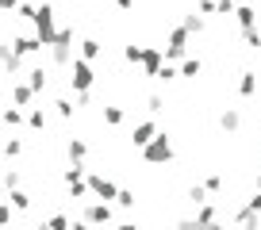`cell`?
Returning a JSON list of instances; mask_svg holds the SVG:
<instances>
[{
  "mask_svg": "<svg viewBox=\"0 0 261 230\" xmlns=\"http://www.w3.org/2000/svg\"><path fill=\"white\" fill-rule=\"evenodd\" d=\"M257 165H261V146H257Z\"/></svg>",
  "mask_w": 261,
  "mask_h": 230,
  "instance_id": "53",
  "label": "cell"
},
{
  "mask_svg": "<svg viewBox=\"0 0 261 230\" xmlns=\"http://www.w3.org/2000/svg\"><path fill=\"white\" fill-rule=\"evenodd\" d=\"M89 192H92V196H100L104 204H108V199H119V184L108 181L104 172H89Z\"/></svg>",
  "mask_w": 261,
  "mask_h": 230,
  "instance_id": "7",
  "label": "cell"
},
{
  "mask_svg": "<svg viewBox=\"0 0 261 230\" xmlns=\"http://www.w3.org/2000/svg\"><path fill=\"white\" fill-rule=\"evenodd\" d=\"M62 181H65V188H69L73 199L89 196V169H85V165H69V169L62 172Z\"/></svg>",
  "mask_w": 261,
  "mask_h": 230,
  "instance_id": "6",
  "label": "cell"
},
{
  "mask_svg": "<svg viewBox=\"0 0 261 230\" xmlns=\"http://www.w3.org/2000/svg\"><path fill=\"white\" fill-rule=\"evenodd\" d=\"M180 77V69H173V66H162V73H158V81H165V84H173Z\"/></svg>",
  "mask_w": 261,
  "mask_h": 230,
  "instance_id": "37",
  "label": "cell"
},
{
  "mask_svg": "<svg viewBox=\"0 0 261 230\" xmlns=\"http://www.w3.org/2000/svg\"><path fill=\"white\" fill-rule=\"evenodd\" d=\"M158 134H162V131H158L154 119H142V123H135V134H130V142H135V150H146L150 142L158 138Z\"/></svg>",
  "mask_w": 261,
  "mask_h": 230,
  "instance_id": "8",
  "label": "cell"
},
{
  "mask_svg": "<svg viewBox=\"0 0 261 230\" xmlns=\"http://www.w3.org/2000/svg\"><path fill=\"white\" fill-rule=\"evenodd\" d=\"M50 62H54V66H73L77 58H73V27H62V31H58V39H54V46H50Z\"/></svg>",
  "mask_w": 261,
  "mask_h": 230,
  "instance_id": "2",
  "label": "cell"
},
{
  "mask_svg": "<svg viewBox=\"0 0 261 230\" xmlns=\"http://www.w3.org/2000/svg\"><path fill=\"white\" fill-rule=\"evenodd\" d=\"M12 50H16L19 58H31V54L42 50V42H39V35H16V39H12Z\"/></svg>",
  "mask_w": 261,
  "mask_h": 230,
  "instance_id": "11",
  "label": "cell"
},
{
  "mask_svg": "<svg viewBox=\"0 0 261 230\" xmlns=\"http://www.w3.org/2000/svg\"><path fill=\"white\" fill-rule=\"evenodd\" d=\"M12 104H16V107H31L35 104V89L27 81H16V84H12Z\"/></svg>",
  "mask_w": 261,
  "mask_h": 230,
  "instance_id": "13",
  "label": "cell"
},
{
  "mask_svg": "<svg viewBox=\"0 0 261 230\" xmlns=\"http://www.w3.org/2000/svg\"><path fill=\"white\" fill-rule=\"evenodd\" d=\"M207 196H212V192H207L204 184H192V188L185 192V199H188V204H196V207H200V204H207Z\"/></svg>",
  "mask_w": 261,
  "mask_h": 230,
  "instance_id": "23",
  "label": "cell"
},
{
  "mask_svg": "<svg viewBox=\"0 0 261 230\" xmlns=\"http://www.w3.org/2000/svg\"><path fill=\"white\" fill-rule=\"evenodd\" d=\"M123 62H127V66H142V46H135V42L123 46Z\"/></svg>",
  "mask_w": 261,
  "mask_h": 230,
  "instance_id": "29",
  "label": "cell"
},
{
  "mask_svg": "<svg viewBox=\"0 0 261 230\" xmlns=\"http://www.w3.org/2000/svg\"><path fill=\"white\" fill-rule=\"evenodd\" d=\"M31 27H35V35H39V42H42V46H54L58 31H62V27L54 23V8H50V4H39V12H35Z\"/></svg>",
  "mask_w": 261,
  "mask_h": 230,
  "instance_id": "1",
  "label": "cell"
},
{
  "mask_svg": "<svg viewBox=\"0 0 261 230\" xmlns=\"http://www.w3.org/2000/svg\"><path fill=\"white\" fill-rule=\"evenodd\" d=\"M73 100H77V107H89V104H92L89 92H73Z\"/></svg>",
  "mask_w": 261,
  "mask_h": 230,
  "instance_id": "47",
  "label": "cell"
},
{
  "mask_svg": "<svg viewBox=\"0 0 261 230\" xmlns=\"http://www.w3.org/2000/svg\"><path fill=\"white\" fill-rule=\"evenodd\" d=\"M162 58H165L162 46H142V69H146V77L162 73Z\"/></svg>",
  "mask_w": 261,
  "mask_h": 230,
  "instance_id": "10",
  "label": "cell"
},
{
  "mask_svg": "<svg viewBox=\"0 0 261 230\" xmlns=\"http://www.w3.org/2000/svg\"><path fill=\"white\" fill-rule=\"evenodd\" d=\"M4 188H8V192H16V188H19V172H16V169L4 172Z\"/></svg>",
  "mask_w": 261,
  "mask_h": 230,
  "instance_id": "38",
  "label": "cell"
},
{
  "mask_svg": "<svg viewBox=\"0 0 261 230\" xmlns=\"http://www.w3.org/2000/svg\"><path fill=\"white\" fill-rule=\"evenodd\" d=\"M246 207H250V211H253V215H261V192H253V196H250V199H246Z\"/></svg>",
  "mask_w": 261,
  "mask_h": 230,
  "instance_id": "44",
  "label": "cell"
},
{
  "mask_svg": "<svg viewBox=\"0 0 261 230\" xmlns=\"http://www.w3.org/2000/svg\"><path fill=\"white\" fill-rule=\"evenodd\" d=\"M196 12L200 16H219V4L215 0H196Z\"/></svg>",
  "mask_w": 261,
  "mask_h": 230,
  "instance_id": "32",
  "label": "cell"
},
{
  "mask_svg": "<svg viewBox=\"0 0 261 230\" xmlns=\"http://www.w3.org/2000/svg\"><path fill=\"white\" fill-rule=\"evenodd\" d=\"M27 127H31V131H42V127H46V111H42V107H31V111H27Z\"/></svg>",
  "mask_w": 261,
  "mask_h": 230,
  "instance_id": "27",
  "label": "cell"
},
{
  "mask_svg": "<svg viewBox=\"0 0 261 230\" xmlns=\"http://www.w3.org/2000/svg\"><path fill=\"white\" fill-rule=\"evenodd\" d=\"M100 54H104V46H100L96 39H81V58L85 62H96Z\"/></svg>",
  "mask_w": 261,
  "mask_h": 230,
  "instance_id": "20",
  "label": "cell"
},
{
  "mask_svg": "<svg viewBox=\"0 0 261 230\" xmlns=\"http://www.w3.org/2000/svg\"><path fill=\"white\" fill-rule=\"evenodd\" d=\"M81 219L92 222V226H108V222H112V204H104V199H100V204H85Z\"/></svg>",
  "mask_w": 261,
  "mask_h": 230,
  "instance_id": "9",
  "label": "cell"
},
{
  "mask_svg": "<svg viewBox=\"0 0 261 230\" xmlns=\"http://www.w3.org/2000/svg\"><path fill=\"white\" fill-rule=\"evenodd\" d=\"M50 230H73V219H69V215H50Z\"/></svg>",
  "mask_w": 261,
  "mask_h": 230,
  "instance_id": "30",
  "label": "cell"
},
{
  "mask_svg": "<svg viewBox=\"0 0 261 230\" xmlns=\"http://www.w3.org/2000/svg\"><path fill=\"white\" fill-rule=\"evenodd\" d=\"M4 69H8L12 77H16V73H23V58H19V54H12V62H8Z\"/></svg>",
  "mask_w": 261,
  "mask_h": 230,
  "instance_id": "41",
  "label": "cell"
},
{
  "mask_svg": "<svg viewBox=\"0 0 261 230\" xmlns=\"http://www.w3.org/2000/svg\"><path fill=\"white\" fill-rule=\"evenodd\" d=\"M253 92H257V73H253V69H246V73L238 77V96H246V100H250Z\"/></svg>",
  "mask_w": 261,
  "mask_h": 230,
  "instance_id": "17",
  "label": "cell"
},
{
  "mask_svg": "<svg viewBox=\"0 0 261 230\" xmlns=\"http://www.w3.org/2000/svg\"><path fill=\"white\" fill-rule=\"evenodd\" d=\"M69 84H73V92H92V84H96V69H92V62L77 58L73 66H69Z\"/></svg>",
  "mask_w": 261,
  "mask_h": 230,
  "instance_id": "4",
  "label": "cell"
},
{
  "mask_svg": "<svg viewBox=\"0 0 261 230\" xmlns=\"http://www.w3.org/2000/svg\"><path fill=\"white\" fill-rule=\"evenodd\" d=\"M242 39H246V46H250V50H257V54H261V31H257V27H253V31H242Z\"/></svg>",
  "mask_w": 261,
  "mask_h": 230,
  "instance_id": "33",
  "label": "cell"
},
{
  "mask_svg": "<svg viewBox=\"0 0 261 230\" xmlns=\"http://www.w3.org/2000/svg\"><path fill=\"white\" fill-rule=\"evenodd\" d=\"M115 204H119L123 211H130V207H135V192H130V188H119V199H115Z\"/></svg>",
  "mask_w": 261,
  "mask_h": 230,
  "instance_id": "35",
  "label": "cell"
},
{
  "mask_svg": "<svg viewBox=\"0 0 261 230\" xmlns=\"http://www.w3.org/2000/svg\"><path fill=\"white\" fill-rule=\"evenodd\" d=\"M35 12H39V4H27V0L19 4V16H23V19H35Z\"/></svg>",
  "mask_w": 261,
  "mask_h": 230,
  "instance_id": "43",
  "label": "cell"
},
{
  "mask_svg": "<svg viewBox=\"0 0 261 230\" xmlns=\"http://www.w3.org/2000/svg\"><path fill=\"white\" fill-rule=\"evenodd\" d=\"M219 131H227V134L242 131V111H238V107H223L219 111Z\"/></svg>",
  "mask_w": 261,
  "mask_h": 230,
  "instance_id": "12",
  "label": "cell"
},
{
  "mask_svg": "<svg viewBox=\"0 0 261 230\" xmlns=\"http://www.w3.org/2000/svg\"><path fill=\"white\" fill-rule=\"evenodd\" d=\"M58 119H65V123H69V119H73V111H77V100H58Z\"/></svg>",
  "mask_w": 261,
  "mask_h": 230,
  "instance_id": "28",
  "label": "cell"
},
{
  "mask_svg": "<svg viewBox=\"0 0 261 230\" xmlns=\"http://www.w3.org/2000/svg\"><path fill=\"white\" fill-rule=\"evenodd\" d=\"M12 54H16V50H12V42H0V66H8Z\"/></svg>",
  "mask_w": 261,
  "mask_h": 230,
  "instance_id": "42",
  "label": "cell"
},
{
  "mask_svg": "<svg viewBox=\"0 0 261 230\" xmlns=\"http://www.w3.org/2000/svg\"><path fill=\"white\" fill-rule=\"evenodd\" d=\"M146 111L150 115H162L165 111V96H158V92H154V96H146Z\"/></svg>",
  "mask_w": 261,
  "mask_h": 230,
  "instance_id": "31",
  "label": "cell"
},
{
  "mask_svg": "<svg viewBox=\"0 0 261 230\" xmlns=\"http://www.w3.org/2000/svg\"><path fill=\"white\" fill-rule=\"evenodd\" d=\"M215 219H219V204H212V199H207V204L196 207V222H200V226H212Z\"/></svg>",
  "mask_w": 261,
  "mask_h": 230,
  "instance_id": "16",
  "label": "cell"
},
{
  "mask_svg": "<svg viewBox=\"0 0 261 230\" xmlns=\"http://www.w3.org/2000/svg\"><path fill=\"white\" fill-rule=\"evenodd\" d=\"M4 154H8V157H19V154H23V142H19V138H8V142H4Z\"/></svg>",
  "mask_w": 261,
  "mask_h": 230,
  "instance_id": "36",
  "label": "cell"
},
{
  "mask_svg": "<svg viewBox=\"0 0 261 230\" xmlns=\"http://www.w3.org/2000/svg\"><path fill=\"white\" fill-rule=\"evenodd\" d=\"M73 230H92V222H85V219H73Z\"/></svg>",
  "mask_w": 261,
  "mask_h": 230,
  "instance_id": "49",
  "label": "cell"
},
{
  "mask_svg": "<svg viewBox=\"0 0 261 230\" xmlns=\"http://www.w3.org/2000/svg\"><path fill=\"white\" fill-rule=\"evenodd\" d=\"M65 154H69V165H85V157H89V142H85V138H69Z\"/></svg>",
  "mask_w": 261,
  "mask_h": 230,
  "instance_id": "14",
  "label": "cell"
},
{
  "mask_svg": "<svg viewBox=\"0 0 261 230\" xmlns=\"http://www.w3.org/2000/svg\"><path fill=\"white\" fill-rule=\"evenodd\" d=\"M177 230H204V226H200V222H196V215H192V219H180Z\"/></svg>",
  "mask_w": 261,
  "mask_h": 230,
  "instance_id": "46",
  "label": "cell"
},
{
  "mask_svg": "<svg viewBox=\"0 0 261 230\" xmlns=\"http://www.w3.org/2000/svg\"><path fill=\"white\" fill-rule=\"evenodd\" d=\"M200 69H204V66H200V58H185V62H180V77H192V81H196Z\"/></svg>",
  "mask_w": 261,
  "mask_h": 230,
  "instance_id": "26",
  "label": "cell"
},
{
  "mask_svg": "<svg viewBox=\"0 0 261 230\" xmlns=\"http://www.w3.org/2000/svg\"><path fill=\"white\" fill-rule=\"evenodd\" d=\"M8 226H12V204L0 199V230H8Z\"/></svg>",
  "mask_w": 261,
  "mask_h": 230,
  "instance_id": "34",
  "label": "cell"
},
{
  "mask_svg": "<svg viewBox=\"0 0 261 230\" xmlns=\"http://www.w3.org/2000/svg\"><path fill=\"white\" fill-rule=\"evenodd\" d=\"M142 161H146V165H169L173 161V138L162 131L146 150H142Z\"/></svg>",
  "mask_w": 261,
  "mask_h": 230,
  "instance_id": "3",
  "label": "cell"
},
{
  "mask_svg": "<svg viewBox=\"0 0 261 230\" xmlns=\"http://www.w3.org/2000/svg\"><path fill=\"white\" fill-rule=\"evenodd\" d=\"M19 4H23V0H0V16H4V12H19Z\"/></svg>",
  "mask_w": 261,
  "mask_h": 230,
  "instance_id": "45",
  "label": "cell"
},
{
  "mask_svg": "<svg viewBox=\"0 0 261 230\" xmlns=\"http://www.w3.org/2000/svg\"><path fill=\"white\" fill-rule=\"evenodd\" d=\"M215 4H219V16H234V12H238L234 0H215Z\"/></svg>",
  "mask_w": 261,
  "mask_h": 230,
  "instance_id": "40",
  "label": "cell"
},
{
  "mask_svg": "<svg viewBox=\"0 0 261 230\" xmlns=\"http://www.w3.org/2000/svg\"><path fill=\"white\" fill-rule=\"evenodd\" d=\"M35 230H50V222H46V219H42V222H39V226H35Z\"/></svg>",
  "mask_w": 261,
  "mask_h": 230,
  "instance_id": "52",
  "label": "cell"
},
{
  "mask_svg": "<svg viewBox=\"0 0 261 230\" xmlns=\"http://www.w3.org/2000/svg\"><path fill=\"white\" fill-rule=\"evenodd\" d=\"M115 230H142V226H135V222H119Z\"/></svg>",
  "mask_w": 261,
  "mask_h": 230,
  "instance_id": "50",
  "label": "cell"
},
{
  "mask_svg": "<svg viewBox=\"0 0 261 230\" xmlns=\"http://www.w3.org/2000/svg\"><path fill=\"white\" fill-rule=\"evenodd\" d=\"M234 19H238V27H242V31H253V27H257V12H253L250 4H242V8L234 12Z\"/></svg>",
  "mask_w": 261,
  "mask_h": 230,
  "instance_id": "18",
  "label": "cell"
},
{
  "mask_svg": "<svg viewBox=\"0 0 261 230\" xmlns=\"http://www.w3.org/2000/svg\"><path fill=\"white\" fill-rule=\"evenodd\" d=\"M23 119H27V115L19 111L16 104H8V107H4V111H0V123H4V127H19V123H23Z\"/></svg>",
  "mask_w": 261,
  "mask_h": 230,
  "instance_id": "19",
  "label": "cell"
},
{
  "mask_svg": "<svg viewBox=\"0 0 261 230\" xmlns=\"http://www.w3.org/2000/svg\"><path fill=\"white\" fill-rule=\"evenodd\" d=\"M188 39H192V35H188L185 31V27H173V31H169V39H165V62H185V58H188Z\"/></svg>",
  "mask_w": 261,
  "mask_h": 230,
  "instance_id": "5",
  "label": "cell"
},
{
  "mask_svg": "<svg viewBox=\"0 0 261 230\" xmlns=\"http://www.w3.org/2000/svg\"><path fill=\"white\" fill-rule=\"evenodd\" d=\"M115 8H119V12H130V8H135V0H115Z\"/></svg>",
  "mask_w": 261,
  "mask_h": 230,
  "instance_id": "48",
  "label": "cell"
},
{
  "mask_svg": "<svg viewBox=\"0 0 261 230\" xmlns=\"http://www.w3.org/2000/svg\"><path fill=\"white\" fill-rule=\"evenodd\" d=\"M123 119H127V111H123V107H115V104L104 107V123H108V127H119Z\"/></svg>",
  "mask_w": 261,
  "mask_h": 230,
  "instance_id": "25",
  "label": "cell"
},
{
  "mask_svg": "<svg viewBox=\"0 0 261 230\" xmlns=\"http://www.w3.org/2000/svg\"><path fill=\"white\" fill-rule=\"evenodd\" d=\"M257 219H261V215H253L246 204L234 211V226H242V230H261V222H257Z\"/></svg>",
  "mask_w": 261,
  "mask_h": 230,
  "instance_id": "15",
  "label": "cell"
},
{
  "mask_svg": "<svg viewBox=\"0 0 261 230\" xmlns=\"http://www.w3.org/2000/svg\"><path fill=\"white\" fill-rule=\"evenodd\" d=\"M27 84H31V89H35V96H39V92H46L50 77L42 73V69H31V73H27Z\"/></svg>",
  "mask_w": 261,
  "mask_h": 230,
  "instance_id": "21",
  "label": "cell"
},
{
  "mask_svg": "<svg viewBox=\"0 0 261 230\" xmlns=\"http://www.w3.org/2000/svg\"><path fill=\"white\" fill-rule=\"evenodd\" d=\"M204 188H207V192H212V196H215V192L223 188V177H219V172H212V177H207V181H204Z\"/></svg>",
  "mask_w": 261,
  "mask_h": 230,
  "instance_id": "39",
  "label": "cell"
},
{
  "mask_svg": "<svg viewBox=\"0 0 261 230\" xmlns=\"http://www.w3.org/2000/svg\"><path fill=\"white\" fill-rule=\"evenodd\" d=\"M180 27H185L188 35H200V31H204V16H196V12H188V16L180 19Z\"/></svg>",
  "mask_w": 261,
  "mask_h": 230,
  "instance_id": "24",
  "label": "cell"
},
{
  "mask_svg": "<svg viewBox=\"0 0 261 230\" xmlns=\"http://www.w3.org/2000/svg\"><path fill=\"white\" fill-rule=\"evenodd\" d=\"M8 204H12V207H16V211H27V207H31V204H35V199H31V196H27V192H23V188H16V192H8Z\"/></svg>",
  "mask_w": 261,
  "mask_h": 230,
  "instance_id": "22",
  "label": "cell"
},
{
  "mask_svg": "<svg viewBox=\"0 0 261 230\" xmlns=\"http://www.w3.org/2000/svg\"><path fill=\"white\" fill-rule=\"evenodd\" d=\"M204 230H227V226H223V222H219V219H215V222H212V226H204Z\"/></svg>",
  "mask_w": 261,
  "mask_h": 230,
  "instance_id": "51",
  "label": "cell"
}]
</instances>
